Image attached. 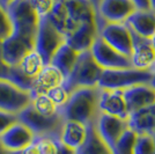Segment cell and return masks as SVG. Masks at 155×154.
Listing matches in <instances>:
<instances>
[{"mask_svg": "<svg viewBox=\"0 0 155 154\" xmlns=\"http://www.w3.org/2000/svg\"><path fill=\"white\" fill-rule=\"evenodd\" d=\"M100 88H79L73 90L68 101L64 107L59 109V112L64 119L77 121L89 125L96 122L101 114L98 109Z\"/></svg>", "mask_w": 155, "mask_h": 154, "instance_id": "cell-1", "label": "cell"}, {"mask_svg": "<svg viewBox=\"0 0 155 154\" xmlns=\"http://www.w3.org/2000/svg\"><path fill=\"white\" fill-rule=\"evenodd\" d=\"M102 72L103 69L96 63L91 51L80 52L73 70L63 85L70 93L79 88H95Z\"/></svg>", "mask_w": 155, "mask_h": 154, "instance_id": "cell-2", "label": "cell"}, {"mask_svg": "<svg viewBox=\"0 0 155 154\" xmlns=\"http://www.w3.org/2000/svg\"><path fill=\"white\" fill-rule=\"evenodd\" d=\"M153 73L149 70H138L133 67L103 70L97 87L101 89L124 90L136 85L149 84Z\"/></svg>", "mask_w": 155, "mask_h": 154, "instance_id": "cell-3", "label": "cell"}, {"mask_svg": "<svg viewBox=\"0 0 155 154\" xmlns=\"http://www.w3.org/2000/svg\"><path fill=\"white\" fill-rule=\"evenodd\" d=\"M19 122L23 123L31 131L35 137L50 136L54 138H60V132L64 125V117L60 112L53 116H44L38 114L29 104L26 109L18 114Z\"/></svg>", "mask_w": 155, "mask_h": 154, "instance_id": "cell-4", "label": "cell"}, {"mask_svg": "<svg viewBox=\"0 0 155 154\" xmlns=\"http://www.w3.org/2000/svg\"><path fill=\"white\" fill-rule=\"evenodd\" d=\"M64 43H66L64 34L59 32L46 16L39 18L34 50L38 52L44 64H50L53 55Z\"/></svg>", "mask_w": 155, "mask_h": 154, "instance_id": "cell-5", "label": "cell"}, {"mask_svg": "<svg viewBox=\"0 0 155 154\" xmlns=\"http://www.w3.org/2000/svg\"><path fill=\"white\" fill-rule=\"evenodd\" d=\"M6 11L12 20L14 32L36 36L39 16L30 0H16L7 7Z\"/></svg>", "mask_w": 155, "mask_h": 154, "instance_id": "cell-6", "label": "cell"}, {"mask_svg": "<svg viewBox=\"0 0 155 154\" xmlns=\"http://www.w3.org/2000/svg\"><path fill=\"white\" fill-rule=\"evenodd\" d=\"M136 11L132 0H101L96 18L98 32L107 23H125Z\"/></svg>", "mask_w": 155, "mask_h": 154, "instance_id": "cell-7", "label": "cell"}, {"mask_svg": "<svg viewBox=\"0 0 155 154\" xmlns=\"http://www.w3.org/2000/svg\"><path fill=\"white\" fill-rule=\"evenodd\" d=\"M31 103L29 90L22 89L15 84L0 80V110L12 114H20Z\"/></svg>", "mask_w": 155, "mask_h": 154, "instance_id": "cell-8", "label": "cell"}, {"mask_svg": "<svg viewBox=\"0 0 155 154\" xmlns=\"http://www.w3.org/2000/svg\"><path fill=\"white\" fill-rule=\"evenodd\" d=\"M89 51L97 64L103 70H118L132 67L130 57L124 56L114 48H111L100 36L95 39Z\"/></svg>", "mask_w": 155, "mask_h": 154, "instance_id": "cell-9", "label": "cell"}, {"mask_svg": "<svg viewBox=\"0 0 155 154\" xmlns=\"http://www.w3.org/2000/svg\"><path fill=\"white\" fill-rule=\"evenodd\" d=\"M35 37L14 32L2 41V60L11 66H18L22 58L35 48Z\"/></svg>", "mask_w": 155, "mask_h": 154, "instance_id": "cell-10", "label": "cell"}, {"mask_svg": "<svg viewBox=\"0 0 155 154\" xmlns=\"http://www.w3.org/2000/svg\"><path fill=\"white\" fill-rule=\"evenodd\" d=\"M100 37L122 55L131 56L132 34L126 23H107L100 32Z\"/></svg>", "mask_w": 155, "mask_h": 154, "instance_id": "cell-11", "label": "cell"}, {"mask_svg": "<svg viewBox=\"0 0 155 154\" xmlns=\"http://www.w3.org/2000/svg\"><path fill=\"white\" fill-rule=\"evenodd\" d=\"M129 128L127 119H122L116 116L107 115V114H100L95 122L98 136L102 138V140L111 148L115 147L117 140L120 138V136L125 132V130Z\"/></svg>", "mask_w": 155, "mask_h": 154, "instance_id": "cell-12", "label": "cell"}, {"mask_svg": "<svg viewBox=\"0 0 155 154\" xmlns=\"http://www.w3.org/2000/svg\"><path fill=\"white\" fill-rule=\"evenodd\" d=\"M64 4L68 16V32L66 35L82 23H96L97 11L91 0H64Z\"/></svg>", "mask_w": 155, "mask_h": 154, "instance_id": "cell-13", "label": "cell"}, {"mask_svg": "<svg viewBox=\"0 0 155 154\" xmlns=\"http://www.w3.org/2000/svg\"><path fill=\"white\" fill-rule=\"evenodd\" d=\"M122 92L129 116L138 110L148 108L155 103V89L149 84L136 85Z\"/></svg>", "mask_w": 155, "mask_h": 154, "instance_id": "cell-14", "label": "cell"}, {"mask_svg": "<svg viewBox=\"0 0 155 154\" xmlns=\"http://www.w3.org/2000/svg\"><path fill=\"white\" fill-rule=\"evenodd\" d=\"M132 34V52H131V65L138 70H149L155 59V51L150 43V38H146L137 35L131 30Z\"/></svg>", "mask_w": 155, "mask_h": 154, "instance_id": "cell-15", "label": "cell"}, {"mask_svg": "<svg viewBox=\"0 0 155 154\" xmlns=\"http://www.w3.org/2000/svg\"><path fill=\"white\" fill-rule=\"evenodd\" d=\"M35 136L23 123L16 122L0 136V146L6 151H22L30 145Z\"/></svg>", "mask_w": 155, "mask_h": 154, "instance_id": "cell-16", "label": "cell"}, {"mask_svg": "<svg viewBox=\"0 0 155 154\" xmlns=\"http://www.w3.org/2000/svg\"><path fill=\"white\" fill-rule=\"evenodd\" d=\"M98 109L102 114L116 116L122 119L129 118V112H127L126 103L124 100L122 90L100 88Z\"/></svg>", "mask_w": 155, "mask_h": 154, "instance_id": "cell-17", "label": "cell"}, {"mask_svg": "<svg viewBox=\"0 0 155 154\" xmlns=\"http://www.w3.org/2000/svg\"><path fill=\"white\" fill-rule=\"evenodd\" d=\"M100 36V32L95 22H86L78 26L73 32L65 36L66 43L75 51H89L95 39Z\"/></svg>", "mask_w": 155, "mask_h": 154, "instance_id": "cell-18", "label": "cell"}, {"mask_svg": "<svg viewBox=\"0 0 155 154\" xmlns=\"http://www.w3.org/2000/svg\"><path fill=\"white\" fill-rule=\"evenodd\" d=\"M65 82V77L63 73L52 64H45L39 73L32 79V85L30 88L31 96L38 94H46L49 90L54 87H58Z\"/></svg>", "mask_w": 155, "mask_h": 154, "instance_id": "cell-19", "label": "cell"}, {"mask_svg": "<svg viewBox=\"0 0 155 154\" xmlns=\"http://www.w3.org/2000/svg\"><path fill=\"white\" fill-rule=\"evenodd\" d=\"M125 23L137 35L150 38L155 34V11L152 8L137 9Z\"/></svg>", "mask_w": 155, "mask_h": 154, "instance_id": "cell-20", "label": "cell"}, {"mask_svg": "<svg viewBox=\"0 0 155 154\" xmlns=\"http://www.w3.org/2000/svg\"><path fill=\"white\" fill-rule=\"evenodd\" d=\"M127 125L137 135H153L155 132V103L131 114L127 118Z\"/></svg>", "mask_w": 155, "mask_h": 154, "instance_id": "cell-21", "label": "cell"}, {"mask_svg": "<svg viewBox=\"0 0 155 154\" xmlns=\"http://www.w3.org/2000/svg\"><path fill=\"white\" fill-rule=\"evenodd\" d=\"M87 137V125L77 121L65 119L61 132H60V140L66 146L72 149H78L86 140Z\"/></svg>", "mask_w": 155, "mask_h": 154, "instance_id": "cell-22", "label": "cell"}, {"mask_svg": "<svg viewBox=\"0 0 155 154\" xmlns=\"http://www.w3.org/2000/svg\"><path fill=\"white\" fill-rule=\"evenodd\" d=\"M75 154H114L111 148L98 136L95 123L87 125V137L84 142L75 149Z\"/></svg>", "mask_w": 155, "mask_h": 154, "instance_id": "cell-23", "label": "cell"}, {"mask_svg": "<svg viewBox=\"0 0 155 154\" xmlns=\"http://www.w3.org/2000/svg\"><path fill=\"white\" fill-rule=\"evenodd\" d=\"M78 57H79V52L75 51L67 43H64L53 55L50 64L56 66L66 79L73 70L78 60Z\"/></svg>", "mask_w": 155, "mask_h": 154, "instance_id": "cell-24", "label": "cell"}, {"mask_svg": "<svg viewBox=\"0 0 155 154\" xmlns=\"http://www.w3.org/2000/svg\"><path fill=\"white\" fill-rule=\"evenodd\" d=\"M0 80L11 81L26 90H30L32 85V79L27 77L19 66H11L2 59H0Z\"/></svg>", "mask_w": 155, "mask_h": 154, "instance_id": "cell-25", "label": "cell"}, {"mask_svg": "<svg viewBox=\"0 0 155 154\" xmlns=\"http://www.w3.org/2000/svg\"><path fill=\"white\" fill-rule=\"evenodd\" d=\"M44 62L42 57L39 56V53L35 50L28 52L25 57L22 58V60L19 63V69L28 78L34 79L37 74L39 73V71L43 69L44 66Z\"/></svg>", "mask_w": 155, "mask_h": 154, "instance_id": "cell-26", "label": "cell"}, {"mask_svg": "<svg viewBox=\"0 0 155 154\" xmlns=\"http://www.w3.org/2000/svg\"><path fill=\"white\" fill-rule=\"evenodd\" d=\"M51 23L58 29L61 34L66 35L68 32V16L65 7L64 0H57L50 14L46 16Z\"/></svg>", "mask_w": 155, "mask_h": 154, "instance_id": "cell-27", "label": "cell"}, {"mask_svg": "<svg viewBox=\"0 0 155 154\" xmlns=\"http://www.w3.org/2000/svg\"><path fill=\"white\" fill-rule=\"evenodd\" d=\"M30 104L41 115L53 116L59 112V108L54 104V102L49 97L48 94H38V95L31 96Z\"/></svg>", "mask_w": 155, "mask_h": 154, "instance_id": "cell-28", "label": "cell"}, {"mask_svg": "<svg viewBox=\"0 0 155 154\" xmlns=\"http://www.w3.org/2000/svg\"><path fill=\"white\" fill-rule=\"evenodd\" d=\"M137 138V133L130 128L125 130L120 138L117 140L115 147L112 148L114 154H133V146Z\"/></svg>", "mask_w": 155, "mask_h": 154, "instance_id": "cell-29", "label": "cell"}, {"mask_svg": "<svg viewBox=\"0 0 155 154\" xmlns=\"http://www.w3.org/2000/svg\"><path fill=\"white\" fill-rule=\"evenodd\" d=\"M59 138L50 137V136H41L35 137V144L37 146L39 154H58Z\"/></svg>", "mask_w": 155, "mask_h": 154, "instance_id": "cell-30", "label": "cell"}, {"mask_svg": "<svg viewBox=\"0 0 155 154\" xmlns=\"http://www.w3.org/2000/svg\"><path fill=\"white\" fill-rule=\"evenodd\" d=\"M155 145L152 135H137L133 154H154Z\"/></svg>", "mask_w": 155, "mask_h": 154, "instance_id": "cell-31", "label": "cell"}, {"mask_svg": "<svg viewBox=\"0 0 155 154\" xmlns=\"http://www.w3.org/2000/svg\"><path fill=\"white\" fill-rule=\"evenodd\" d=\"M46 94L49 95V97L54 102V104L58 107L59 109L66 104V102H67L68 99H70V95H71V93L65 88L64 85L52 88V89L49 90Z\"/></svg>", "mask_w": 155, "mask_h": 154, "instance_id": "cell-32", "label": "cell"}, {"mask_svg": "<svg viewBox=\"0 0 155 154\" xmlns=\"http://www.w3.org/2000/svg\"><path fill=\"white\" fill-rule=\"evenodd\" d=\"M13 23L11 16L4 7L0 6V39L4 41L13 34Z\"/></svg>", "mask_w": 155, "mask_h": 154, "instance_id": "cell-33", "label": "cell"}, {"mask_svg": "<svg viewBox=\"0 0 155 154\" xmlns=\"http://www.w3.org/2000/svg\"><path fill=\"white\" fill-rule=\"evenodd\" d=\"M30 2L39 18H45L50 14L57 0H30Z\"/></svg>", "mask_w": 155, "mask_h": 154, "instance_id": "cell-34", "label": "cell"}, {"mask_svg": "<svg viewBox=\"0 0 155 154\" xmlns=\"http://www.w3.org/2000/svg\"><path fill=\"white\" fill-rule=\"evenodd\" d=\"M16 122H19V118H18L16 114H12V112L0 110V136Z\"/></svg>", "mask_w": 155, "mask_h": 154, "instance_id": "cell-35", "label": "cell"}, {"mask_svg": "<svg viewBox=\"0 0 155 154\" xmlns=\"http://www.w3.org/2000/svg\"><path fill=\"white\" fill-rule=\"evenodd\" d=\"M137 9H149L150 8V0H132Z\"/></svg>", "mask_w": 155, "mask_h": 154, "instance_id": "cell-36", "label": "cell"}, {"mask_svg": "<svg viewBox=\"0 0 155 154\" xmlns=\"http://www.w3.org/2000/svg\"><path fill=\"white\" fill-rule=\"evenodd\" d=\"M58 154H75V151L68 146H66L64 142H61V140H59Z\"/></svg>", "mask_w": 155, "mask_h": 154, "instance_id": "cell-37", "label": "cell"}, {"mask_svg": "<svg viewBox=\"0 0 155 154\" xmlns=\"http://www.w3.org/2000/svg\"><path fill=\"white\" fill-rule=\"evenodd\" d=\"M21 152H22V154H39L35 141H32L30 145H28L26 148H23Z\"/></svg>", "mask_w": 155, "mask_h": 154, "instance_id": "cell-38", "label": "cell"}, {"mask_svg": "<svg viewBox=\"0 0 155 154\" xmlns=\"http://www.w3.org/2000/svg\"><path fill=\"white\" fill-rule=\"evenodd\" d=\"M14 1H16V0H0V6L4 7L6 9L7 7L9 6L11 4H13Z\"/></svg>", "mask_w": 155, "mask_h": 154, "instance_id": "cell-39", "label": "cell"}, {"mask_svg": "<svg viewBox=\"0 0 155 154\" xmlns=\"http://www.w3.org/2000/svg\"><path fill=\"white\" fill-rule=\"evenodd\" d=\"M149 85L153 87L155 89V73H153V75H152V79H150V82H149Z\"/></svg>", "mask_w": 155, "mask_h": 154, "instance_id": "cell-40", "label": "cell"}, {"mask_svg": "<svg viewBox=\"0 0 155 154\" xmlns=\"http://www.w3.org/2000/svg\"><path fill=\"white\" fill-rule=\"evenodd\" d=\"M91 4L94 5V7L96 8V11H97V6H98V4H100V1H101V0H91Z\"/></svg>", "mask_w": 155, "mask_h": 154, "instance_id": "cell-41", "label": "cell"}, {"mask_svg": "<svg viewBox=\"0 0 155 154\" xmlns=\"http://www.w3.org/2000/svg\"><path fill=\"white\" fill-rule=\"evenodd\" d=\"M150 43H152V46H153V49H154L155 51V34L150 37Z\"/></svg>", "mask_w": 155, "mask_h": 154, "instance_id": "cell-42", "label": "cell"}, {"mask_svg": "<svg viewBox=\"0 0 155 154\" xmlns=\"http://www.w3.org/2000/svg\"><path fill=\"white\" fill-rule=\"evenodd\" d=\"M6 154H22L21 151H6Z\"/></svg>", "mask_w": 155, "mask_h": 154, "instance_id": "cell-43", "label": "cell"}, {"mask_svg": "<svg viewBox=\"0 0 155 154\" xmlns=\"http://www.w3.org/2000/svg\"><path fill=\"white\" fill-rule=\"evenodd\" d=\"M149 71H150L152 73H155V59H154V62H153V64H152V66H150Z\"/></svg>", "mask_w": 155, "mask_h": 154, "instance_id": "cell-44", "label": "cell"}, {"mask_svg": "<svg viewBox=\"0 0 155 154\" xmlns=\"http://www.w3.org/2000/svg\"><path fill=\"white\" fill-rule=\"evenodd\" d=\"M0 59H2V41L0 39Z\"/></svg>", "mask_w": 155, "mask_h": 154, "instance_id": "cell-45", "label": "cell"}, {"mask_svg": "<svg viewBox=\"0 0 155 154\" xmlns=\"http://www.w3.org/2000/svg\"><path fill=\"white\" fill-rule=\"evenodd\" d=\"M150 8L155 11V0H150Z\"/></svg>", "mask_w": 155, "mask_h": 154, "instance_id": "cell-46", "label": "cell"}, {"mask_svg": "<svg viewBox=\"0 0 155 154\" xmlns=\"http://www.w3.org/2000/svg\"><path fill=\"white\" fill-rule=\"evenodd\" d=\"M0 154H6V149H4L1 146H0Z\"/></svg>", "mask_w": 155, "mask_h": 154, "instance_id": "cell-47", "label": "cell"}, {"mask_svg": "<svg viewBox=\"0 0 155 154\" xmlns=\"http://www.w3.org/2000/svg\"><path fill=\"white\" fill-rule=\"evenodd\" d=\"M152 136H153V139H154V145H155V132ZM154 154H155V149H154Z\"/></svg>", "mask_w": 155, "mask_h": 154, "instance_id": "cell-48", "label": "cell"}]
</instances>
